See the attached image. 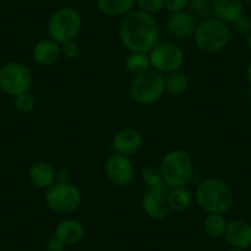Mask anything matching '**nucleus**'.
<instances>
[{
    "label": "nucleus",
    "mask_w": 251,
    "mask_h": 251,
    "mask_svg": "<svg viewBox=\"0 0 251 251\" xmlns=\"http://www.w3.org/2000/svg\"><path fill=\"white\" fill-rule=\"evenodd\" d=\"M118 35L128 52L149 53L159 43L160 30L153 15L142 10H132L123 16Z\"/></svg>",
    "instance_id": "1"
},
{
    "label": "nucleus",
    "mask_w": 251,
    "mask_h": 251,
    "mask_svg": "<svg viewBox=\"0 0 251 251\" xmlns=\"http://www.w3.org/2000/svg\"><path fill=\"white\" fill-rule=\"evenodd\" d=\"M195 200L200 208L203 209L207 214H224L234 204L235 196L226 181L218 177H208L197 183Z\"/></svg>",
    "instance_id": "2"
},
{
    "label": "nucleus",
    "mask_w": 251,
    "mask_h": 251,
    "mask_svg": "<svg viewBox=\"0 0 251 251\" xmlns=\"http://www.w3.org/2000/svg\"><path fill=\"white\" fill-rule=\"evenodd\" d=\"M159 168L169 188L188 186L195 177L194 160L182 149L168 151L161 159Z\"/></svg>",
    "instance_id": "3"
},
{
    "label": "nucleus",
    "mask_w": 251,
    "mask_h": 251,
    "mask_svg": "<svg viewBox=\"0 0 251 251\" xmlns=\"http://www.w3.org/2000/svg\"><path fill=\"white\" fill-rule=\"evenodd\" d=\"M231 37L228 24L217 18H207L197 25L195 31V45L201 52L214 54L226 50Z\"/></svg>",
    "instance_id": "4"
},
{
    "label": "nucleus",
    "mask_w": 251,
    "mask_h": 251,
    "mask_svg": "<svg viewBox=\"0 0 251 251\" xmlns=\"http://www.w3.org/2000/svg\"><path fill=\"white\" fill-rule=\"evenodd\" d=\"M83 19L76 9L63 6L50 16L47 23L48 37L59 45L76 40L81 31Z\"/></svg>",
    "instance_id": "5"
},
{
    "label": "nucleus",
    "mask_w": 251,
    "mask_h": 251,
    "mask_svg": "<svg viewBox=\"0 0 251 251\" xmlns=\"http://www.w3.org/2000/svg\"><path fill=\"white\" fill-rule=\"evenodd\" d=\"M165 93V78L163 74L153 69L133 76L129 84V95L132 100L143 106L159 102Z\"/></svg>",
    "instance_id": "6"
},
{
    "label": "nucleus",
    "mask_w": 251,
    "mask_h": 251,
    "mask_svg": "<svg viewBox=\"0 0 251 251\" xmlns=\"http://www.w3.org/2000/svg\"><path fill=\"white\" fill-rule=\"evenodd\" d=\"M33 78L31 69L25 63L11 60L0 68V89L6 95L16 98L31 90Z\"/></svg>",
    "instance_id": "7"
},
{
    "label": "nucleus",
    "mask_w": 251,
    "mask_h": 251,
    "mask_svg": "<svg viewBox=\"0 0 251 251\" xmlns=\"http://www.w3.org/2000/svg\"><path fill=\"white\" fill-rule=\"evenodd\" d=\"M81 192L75 185L69 182H54L45 192V202L50 211L68 214L76 211L81 204Z\"/></svg>",
    "instance_id": "8"
},
{
    "label": "nucleus",
    "mask_w": 251,
    "mask_h": 251,
    "mask_svg": "<svg viewBox=\"0 0 251 251\" xmlns=\"http://www.w3.org/2000/svg\"><path fill=\"white\" fill-rule=\"evenodd\" d=\"M148 54L151 69L163 75L180 71L185 63V53L174 42H159Z\"/></svg>",
    "instance_id": "9"
},
{
    "label": "nucleus",
    "mask_w": 251,
    "mask_h": 251,
    "mask_svg": "<svg viewBox=\"0 0 251 251\" xmlns=\"http://www.w3.org/2000/svg\"><path fill=\"white\" fill-rule=\"evenodd\" d=\"M105 175L107 180L116 187H126L132 183L136 176L133 161L122 154L113 153L106 159Z\"/></svg>",
    "instance_id": "10"
},
{
    "label": "nucleus",
    "mask_w": 251,
    "mask_h": 251,
    "mask_svg": "<svg viewBox=\"0 0 251 251\" xmlns=\"http://www.w3.org/2000/svg\"><path fill=\"white\" fill-rule=\"evenodd\" d=\"M196 28L197 24L195 16L187 10L170 13L166 19V30L177 40H188L194 37Z\"/></svg>",
    "instance_id": "11"
},
{
    "label": "nucleus",
    "mask_w": 251,
    "mask_h": 251,
    "mask_svg": "<svg viewBox=\"0 0 251 251\" xmlns=\"http://www.w3.org/2000/svg\"><path fill=\"white\" fill-rule=\"evenodd\" d=\"M143 146V136L139 131L132 127H127L113 136L112 149L113 153L131 156L136 154Z\"/></svg>",
    "instance_id": "12"
},
{
    "label": "nucleus",
    "mask_w": 251,
    "mask_h": 251,
    "mask_svg": "<svg viewBox=\"0 0 251 251\" xmlns=\"http://www.w3.org/2000/svg\"><path fill=\"white\" fill-rule=\"evenodd\" d=\"M224 236L231 248L248 250L251 248V224L243 219L228 222Z\"/></svg>",
    "instance_id": "13"
},
{
    "label": "nucleus",
    "mask_w": 251,
    "mask_h": 251,
    "mask_svg": "<svg viewBox=\"0 0 251 251\" xmlns=\"http://www.w3.org/2000/svg\"><path fill=\"white\" fill-rule=\"evenodd\" d=\"M141 206L144 213L153 221H163L171 212L166 195L156 191H149V190L142 196Z\"/></svg>",
    "instance_id": "14"
},
{
    "label": "nucleus",
    "mask_w": 251,
    "mask_h": 251,
    "mask_svg": "<svg viewBox=\"0 0 251 251\" xmlns=\"http://www.w3.org/2000/svg\"><path fill=\"white\" fill-rule=\"evenodd\" d=\"M60 57H62L60 45L50 37L38 41L32 48L33 62L41 67L53 66L59 60Z\"/></svg>",
    "instance_id": "15"
},
{
    "label": "nucleus",
    "mask_w": 251,
    "mask_h": 251,
    "mask_svg": "<svg viewBox=\"0 0 251 251\" xmlns=\"http://www.w3.org/2000/svg\"><path fill=\"white\" fill-rule=\"evenodd\" d=\"M84 234H85L84 226L80 221L74 218L63 219L54 229V235L67 246L80 243L84 238Z\"/></svg>",
    "instance_id": "16"
},
{
    "label": "nucleus",
    "mask_w": 251,
    "mask_h": 251,
    "mask_svg": "<svg viewBox=\"0 0 251 251\" xmlns=\"http://www.w3.org/2000/svg\"><path fill=\"white\" fill-rule=\"evenodd\" d=\"M27 176L35 187L47 190L55 182V168L47 161H36L28 169Z\"/></svg>",
    "instance_id": "17"
},
{
    "label": "nucleus",
    "mask_w": 251,
    "mask_h": 251,
    "mask_svg": "<svg viewBox=\"0 0 251 251\" xmlns=\"http://www.w3.org/2000/svg\"><path fill=\"white\" fill-rule=\"evenodd\" d=\"M212 13L226 24H231L244 15L243 0H212Z\"/></svg>",
    "instance_id": "18"
},
{
    "label": "nucleus",
    "mask_w": 251,
    "mask_h": 251,
    "mask_svg": "<svg viewBox=\"0 0 251 251\" xmlns=\"http://www.w3.org/2000/svg\"><path fill=\"white\" fill-rule=\"evenodd\" d=\"M168 204L170 207V211L175 213H183L192 206L194 202V195L190 191L187 186L183 187H174L170 188L166 195Z\"/></svg>",
    "instance_id": "19"
},
{
    "label": "nucleus",
    "mask_w": 251,
    "mask_h": 251,
    "mask_svg": "<svg viewBox=\"0 0 251 251\" xmlns=\"http://www.w3.org/2000/svg\"><path fill=\"white\" fill-rule=\"evenodd\" d=\"M96 6L103 15L117 18L131 13L136 6V0H96Z\"/></svg>",
    "instance_id": "20"
},
{
    "label": "nucleus",
    "mask_w": 251,
    "mask_h": 251,
    "mask_svg": "<svg viewBox=\"0 0 251 251\" xmlns=\"http://www.w3.org/2000/svg\"><path fill=\"white\" fill-rule=\"evenodd\" d=\"M142 181L144 185L148 187L149 191H156L160 192L163 195H168L169 192V186L166 185L164 181L163 175L159 166L155 165H148L142 170L141 174Z\"/></svg>",
    "instance_id": "21"
},
{
    "label": "nucleus",
    "mask_w": 251,
    "mask_h": 251,
    "mask_svg": "<svg viewBox=\"0 0 251 251\" xmlns=\"http://www.w3.org/2000/svg\"><path fill=\"white\" fill-rule=\"evenodd\" d=\"M125 67L128 73H131L133 76L146 73L151 69L149 54L141 52H129V54L126 57Z\"/></svg>",
    "instance_id": "22"
},
{
    "label": "nucleus",
    "mask_w": 251,
    "mask_h": 251,
    "mask_svg": "<svg viewBox=\"0 0 251 251\" xmlns=\"http://www.w3.org/2000/svg\"><path fill=\"white\" fill-rule=\"evenodd\" d=\"M226 222L224 214L208 213L203 221V231L212 239H218L224 235L226 229Z\"/></svg>",
    "instance_id": "23"
},
{
    "label": "nucleus",
    "mask_w": 251,
    "mask_h": 251,
    "mask_svg": "<svg viewBox=\"0 0 251 251\" xmlns=\"http://www.w3.org/2000/svg\"><path fill=\"white\" fill-rule=\"evenodd\" d=\"M165 78V90L171 95H181L190 86V79L183 72L176 71L164 75Z\"/></svg>",
    "instance_id": "24"
},
{
    "label": "nucleus",
    "mask_w": 251,
    "mask_h": 251,
    "mask_svg": "<svg viewBox=\"0 0 251 251\" xmlns=\"http://www.w3.org/2000/svg\"><path fill=\"white\" fill-rule=\"evenodd\" d=\"M14 105L20 113H31L36 107V99L30 91L14 98Z\"/></svg>",
    "instance_id": "25"
},
{
    "label": "nucleus",
    "mask_w": 251,
    "mask_h": 251,
    "mask_svg": "<svg viewBox=\"0 0 251 251\" xmlns=\"http://www.w3.org/2000/svg\"><path fill=\"white\" fill-rule=\"evenodd\" d=\"M136 5L138 10L154 16L165 8V0H136Z\"/></svg>",
    "instance_id": "26"
},
{
    "label": "nucleus",
    "mask_w": 251,
    "mask_h": 251,
    "mask_svg": "<svg viewBox=\"0 0 251 251\" xmlns=\"http://www.w3.org/2000/svg\"><path fill=\"white\" fill-rule=\"evenodd\" d=\"M190 13L196 16H208L212 13V0H190Z\"/></svg>",
    "instance_id": "27"
},
{
    "label": "nucleus",
    "mask_w": 251,
    "mask_h": 251,
    "mask_svg": "<svg viewBox=\"0 0 251 251\" xmlns=\"http://www.w3.org/2000/svg\"><path fill=\"white\" fill-rule=\"evenodd\" d=\"M230 25L231 30L239 36H248L251 32V20L249 18H246L245 15L239 16Z\"/></svg>",
    "instance_id": "28"
},
{
    "label": "nucleus",
    "mask_w": 251,
    "mask_h": 251,
    "mask_svg": "<svg viewBox=\"0 0 251 251\" xmlns=\"http://www.w3.org/2000/svg\"><path fill=\"white\" fill-rule=\"evenodd\" d=\"M60 52H62V57H64L66 59L74 60L80 54V47L75 40L69 41V42L60 45Z\"/></svg>",
    "instance_id": "29"
},
{
    "label": "nucleus",
    "mask_w": 251,
    "mask_h": 251,
    "mask_svg": "<svg viewBox=\"0 0 251 251\" xmlns=\"http://www.w3.org/2000/svg\"><path fill=\"white\" fill-rule=\"evenodd\" d=\"M188 4H190V0H165V8L170 13L186 10V8H188Z\"/></svg>",
    "instance_id": "30"
},
{
    "label": "nucleus",
    "mask_w": 251,
    "mask_h": 251,
    "mask_svg": "<svg viewBox=\"0 0 251 251\" xmlns=\"http://www.w3.org/2000/svg\"><path fill=\"white\" fill-rule=\"evenodd\" d=\"M67 245L60 239L53 235L45 244V251H66Z\"/></svg>",
    "instance_id": "31"
},
{
    "label": "nucleus",
    "mask_w": 251,
    "mask_h": 251,
    "mask_svg": "<svg viewBox=\"0 0 251 251\" xmlns=\"http://www.w3.org/2000/svg\"><path fill=\"white\" fill-rule=\"evenodd\" d=\"M71 181V171L66 166L55 169V182H69Z\"/></svg>",
    "instance_id": "32"
},
{
    "label": "nucleus",
    "mask_w": 251,
    "mask_h": 251,
    "mask_svg": "<svg viewBox=\"0 0 251 251\" xmlns=\"http://www.w3.org/2000/svg\"><path fill=\"white\" fill-rule=\"evenodd\" d=\"M245 76H246V80H248L249 85L251 86V62L249 63L248 67H246V71H245Z\"/></svg>",
    "instance_id": "33"
},
{
    "label": "nucleus",
    "mask_w": 251,
    "mask_h": 251,
    "mask_svg": "<svg viewBox=\"0 0 251 251\" xmlns=\"http://www.w3.org/2000/svg\"><path fill=\"white\" fill-rule=\"evenodd\" d=\"M246 46H248L249 50H251V32L246 36Z\"/></svg>",
    "instance_id": "34"
},
{
    "label": "nucleus",
    "mask_w": 251,
    "mask_h": 251,
    "mask_svg": "<svg viewBox=\"0 0 251 251\" xmlns=\"http://www.w3.org/2000/svg\"><path fill=\"white\" fill-rule=\"evenodd\" d=\"M226 251H248V250H241V249H234V248H231V249H228V250H226Z\"/></svg>",
    "instance_id": "35"
},
{
    "label": "nucleus",
    "mask_w": 251,
    "mask_h": 251,
    "mask_svg": "<svg viewBox=\"0 0 251 251\" xmlns=\"http://www.w3.org/2000/svg\"><path fill=\"white\" fill-rule=\"evenodd\" d=\"M244 3H248V4H251V0H243Z\"/></svg>",
    "instance_id": "36"
}]
</instances>
